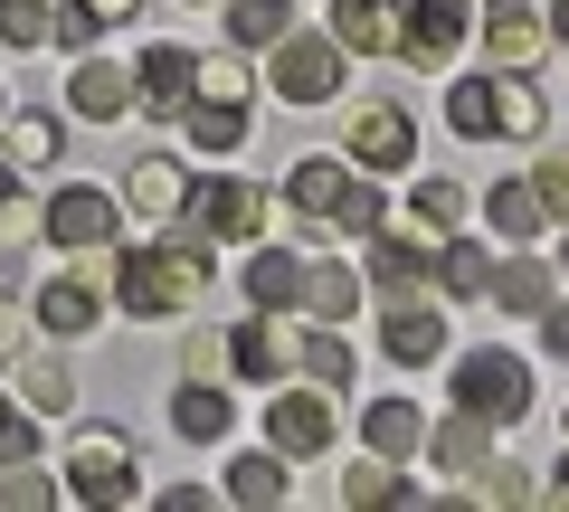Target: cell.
Here are the masks:
<instances>
[{
	"label": "cell",
	"instance_id": "43",
	"mask_svg": "<svg viewBox=\"0 0 569 512\" xmlns=\"http://www.w3.org/2000/svg\"><path fill=\"white\" fill-rule=\"evenodd\" d=\"M475 493H485V503H531V474H512L503 455H493V465L475 474Z\"/></svg>",
	"mask_w": 569,
	"mask_h": 512
},
{
	"label": "cell",
	"instance_id": "49",
	"mask_svg": "<svg viewBox=\"0 0 569 512\" xmlns=\"http://www.w3.org/2000/svg\"><path fill=\"white\" fill-rule=\"evenodd\" d=\"M550 493H560V503H569V455H560V474H550Z\"/></svg>",
	"mask_w": 569,
	"mask_h": 512
},
{
	"label": "cell",
	"instance_id": "10",
	"mask_svg": "<svg viewBox=\"0 0 569 512\" xmlns=\"http://www.w3.org/2000/svg\"><path fill=\"white\" fill-rule=\"evenodd\" d=\"M399 10H408L399 58H418V67H447L456 48L475 39V0H399Z\"/></svg>",
	"mask_w": 569,
	"mask_h": 512
},
{
	"label": "cell",
	"instance_id": "44",
	"mask_svg": "<svg viewBox=\"0 0 569 512\" xmlns=\"http://www.w3.org/2000/svg\"><path fill=\"white\" fill-rule=\"evenodd\" d=\"M20 238H39V200L10 190V200H0V247H20Z\"/></svg>",
	"mask_w": 569,
	"mask_h": 512
},
{
	"label": "cell",
	"instance_id": "6",
	"mask_svg": "<svg viewBox=\"0 0 569 512\" xmlns=\"http://www.w3.org/2000/svg\"><path fill=\"white\" fill-rule=\"evenodd\" d=\"M266 77H276L284 104H332V96H342V48H332V29H323V39H295V29H284Z\"/></svg>",
	"mask_w": 569,
	"mask_h": 512
},
{
	"label": "cell",
	"instance_id": "12",
	"mask_svg": "<svg viewBox=\"0 0 569 512\" xmlns=\"http://www.w3.org/2000/svg\"><path fill=\"white\" fill-rule=\"evenodd\" d=\"M332 48L342 58H399V29H408V10L399 0H332Z\"/></svg>",
	"mask_w": 569,
	"mask_h": 512
},
{
	"label": "cell",
	"instance_id": "50",
	"mask_svg": "<svg viewBox=\"0 0 569 512\" xmlns=\"http://www.w3.org/2000/svg\"><path fill=\"white\" fill-rule=\"evenodd\" d=\"M0 114H10V96H0Z\"/></svg>",
	"mask_w": 569,
	"mask_h": 512
},
{
	"label": "cell",
	"instance_id": "41",
	"mask_svg": "<svg viewBox=\"0 0 569 512\" xmlns=\"http://www.w3.org/2000/svg\"><path fill=\"white\" fill-rule=\"evenodd\" d=\"M408 219L456 228V219H466V190H456V181H418V190H408Z\"/></svg>",
	"mask_w": 569,
	"mask_h": 512
},
{
	"label": "cell",
	"instance_id": "25",
	"mask_svg": "<svg viewBox=\"0 0 569 512\" xmlns=\"http://www.w3.org/2000/svg\"><path fill=\"white\" fill-rule=\"evenodd\" d=\"M485 219H493V238L531 247V238L550 228V209H541V190H531V181H493V190H485Z\"/></svg>",
	"mask_w": 569,
	"mask_h": 512
},
{
	"label": "cell",
	"instance_id": "31",
	"mask_svg": "<svg viewBox=\"0 0 569 512\" xmlns=\"http://www.w3.org/2000/svg\"><path fill=\"white\" fill-rule=\"evenodd\" d=\"M485 294H493V313H541L550 304V267H541V257H503Z\"/></svg>",
	"mask_w": 569,
	"mask_h": 512
},
{
	"label": "cell",
	"instance_id": "30",
	"mask_svg": "<svg viewBox=\"0 0 569 512\" xmlns=\"http://www.w3.org/2000/svg\"><path fill=\"white\" fill-rule=\"evenodd\" d=\"M295 361H305L313 390H351V380H361V351H351L332 323H323V332H305V342H295Z\"/></svg>",
	"mask_w": 569,
	"mask_h": 512
},
{
	"label": "cell",
	"instance_id": "35",
	"mask_svg": "<svg viewBox=\"0 0 569 512\" xmlns=\"http://www.w3.org/2000/svg\"><path fill=\"white\" fill-rule=\"evenodd\" d=\"M447 123L466 133V143H485L493 133V77H456L447 86Z\"/></svg>",
	"mask_w": 569,
	"mask_h": 512
},
{
	"label": "cell",
	"instance_id": "27",
	"mask_svg": "<svg viewBox=\"0 0 569 512\" xmlns=\"http://www.w3.org/2000/svg\"><path fill=\"white\" fill-rule=\"evenodd\" d=\"M370 285H389V294H427V285H437V257H427L418 238H380V247H370Z\"/></svg>",
	"mask_w": 569,
	"mask_h": 512
},
{
	"label": "cell",
	"instance_id": "47",
	"mask_svg": "<svg viewBox=\"0 0 569 512\" xmlns=\"http://www.w3.org/2000/svg\"><path fill=\"white\" fill-rule=\"evenodd\" d=\"M550 39H560V48H569V0H560V10H550Z\"/></svg>",
	"mask_w": 569,
	"mask_h": 512
},
{
	"label": "cell",
	"instance_id": "36",
	"mask_svg": "<svg viewBox=\"0 0 569 512\" xmlns=\"http://www.w3.org/2000/svg\"><path fill=\"white\" fill-rule=\"evenodd\" d=\"M228 493H238V503H284V455L266 446V455H238V465H228Z\"/></svg>",
	"mask_w": 569,
	"mask_h": 512
},
{
	"label": "cell",
	"instance_id": "37",
	"mask_svg": "<svg viewBox=\"0 0 569 512\" xmlns=\"http://www.w3.org/2000/svg\"><path fill=\"white\" fill-rule=\"evenodd\" d=\"M0 503H10V512H48V503H58V484H48V465H39V455L0 465Z\"/></svg>",
	"mask_w": 569,
	"mask_h": 512
},
{
	"label": "cell",
	"instance_id": "3",
	"mask_svg": "<svg viewBox=\"0 0 569 512\" xmlns=\"http://www.w3.org/2000/svg\"><path fill=\"white\" fill-rule=\"evenodd\" d=\"M181 219L200 228V238H266L276 200H266V181H238V171H209V181H190V190H181Z\"/></svg>",
	"mask_w": 569,
	"mask_h": 512
},
{
	"label": "cell",
	"instance_id": "13",
	"mask_svg": "<svg viewBox=\"0 0 569 512\" xmlns=\"http://www.w3.org/2000/svg\"><path fill=\"white\" fill-rule=\"evenodd\" d=\"M380 342L399 370H427L437 351H447V304H427V294H399V304L380 313Z\"/></svg>",
	"mask_w": 569,
	"mask_h": 512
},
{
	"label": "cell",
	"instance_id": "11",
	"mask_svg": "<svg viewBox=\"0 0 569 512\" xmlns=\"http://www.w3.org/2000/svg\"><path fill=\"white\" fill-rule=\"evenodd\" d=\"M190 86H200V58H190V48L181 39H162V48H142V58H133V114H181V104H190Z\"/></svg>",
	"mask_w": 569,
	"mask_h": 512
},
{
	"label": "cell",
	"instance_id": "9",
	"mask_svg": "<svg viewBox=\"0 0 569 512\" xmlns=\"http://www.w3.org/2000/svg\"><path fill=\"white\" fill-rule=\"evenodd\" d=\"M39 238H58V247H114V190H96V181H67L58 200L39 209Z\"/></svg>",
	"mask_w": 569,
	"mask_h": 512
},
{
	"label": "cell",
	"instance_id": "1",
	"mask_svg": "<svg viewBox=\"0 0 569 512\" xmlns=\"http://www.w3.org/2000/svg\"><path fill=\"white\" fill-rule=\"evenodd\" d=\"M200 285H209V257L190 238H162V247H133V257H114V304L123 313H142V323H171V313H190L200 304Z\"/></svg>",
	"mask_w": 569,
	"mask_h": 512
},
{
	"label": "cell",
	"instance_id": "51",
	"mask_svg": "<svg viewBox=\"0 0 569 512\" xmlns=\"http://www.w3.org/2000/svg\"><path fill=\"white\" fill-rule=\"evenodd\" d=\"M560 436H569V418H560Z\"/></svg>",
	"mask_w": 569,
	"mask_h": 512
},
{
	"label": "cell",
	"instance_id": "2",
	"mask_svg": "<svg viewBox=\"0 0 569 512\" xmlns=\"http://www.w3.org/2000/svg\"><path fill=\"white\" fill-rule=\"evenodd\" d=\"M456 409L466 418H485V428H522L531 418V361L522 351H466L456 361Z\"/></svg>",
	"mask_w": 569,
	"mask_h": 512
},
{
	"label": "cell",
	"instance_id": "23",
	"mask_svg": "<svg viewBox=\"0 0 569 512\" xmlns=\"http://www.w3.org/2000/svg\"><path fill=\"white\" fill-rule=\"evenodd\" d=\"M171 123L190 133V152H238V133H247V104H228V96H190Z\"/></svg>",
	"mask_w": 569,
	"mask_h": 512
},
{
	"label": "cell",
	"instance_id": "34",
	"mask_svg": "<svg viewBox=\"0 0 569 512\" xmlns=\"http://www.w3.org/2000/svg\"><path fill=\"white\" fill-rule=\"evenodd\" d=\"M342 503H418V484H399L389 455H361V465L342 474Z\"/></svg>",
	"mask_w": 569,
	"mask_h": 512
},
{
	"label": "cell",
	"instance_id": "33",
	"mask_svg": "<svg viewBox=\"0 0 569 512\" xmlns=\"http://www.w3.org/2000/svg\"><path fill=\"white\" fill-rule=\"evenodd\" d=\"M437 285H447L456 304H475V294L493 285V257H485L475 238H447V257H437Z\"/></svg>",
	"mask_w": 569,
	"mask_h": 512
},
{
	"label": "cell",
	"instance_id": "26",
	"mask_svg": "<svg viewBox=\"0 0 569 512\" xmlns=\"http://www.w3.org/2000/svg\"><path fill=\"white\" fill-rule=\"evenodd\" d=\"M181 190H190V171L171 162V152H142L133 181H123V200H133L142 219H171V209H181Z\"/></svg>",
	"mask_w": 569,
	"mask_h": 512
},
{
	"label": "cell",
	"instance_id": "38",
	"mask_svg": "<svg viewBox=\"0 0 569 512\" xmlns=\"http://www.w3.org/2000/svg\"><path fill=\"white\" fill-rule=\"evenodd\" d=\"M48 29H58V0H0V39L10 48H48Z\"/></svg>",
	"mask_w": 569,
	"mask_h": 512
},
{
	"label": "cell",
	"instance_id": "15",
	"mask_svg": "<svg viewBox=\"0 0 569 512\" xmlns=\"http://www.w3.org/2000/svg\"><path fill=\"white\" fill-rule=\"evenodd\" d=\"M67 114H77V123H123V114H133V67L77 58V77H67Z\"/></svg>",
	"mask_w": 569,
	"mask_h": 512
},
{
	"label": "cell",
	"instance_id": "32",
	"mask_svg": "<svg viewBox=\"0 0 569 512\" xmlns=\"http://www.w3.org/2000/svg\"><path fill=\"white\" fill-rule=\"evenodd\" d=\"M295 29V0H228V39L238 48H276Z\"/></svg>",
	"mask_w": 569,
	"mask_h": 512
},
{
	"label": "cell",
	"instance_id": "20",
	"mask_svg": "<svg viewBox=\"0 0 569 512\" xmlns=\"http://www.w3.org/2000/svg\"><path fill=\"white\" fill-rule=\"evenodd\" d=\"M295 294H305V257H295V247H257V257H247V304L295 313Z\"/></svg>",
	"mask_w": 569,
	"mask_h": 512
},
{
	"label": "cell",
	"instance_id": "16",
	"mask_svg": "<svg viewBox=\"0 0 569 512\" xmlns=\"http://www.w3.org/2000/svg\"><path fill=\"white\" fill-rule=\"evenodd\" d=\"M96 313H104V285H96V275H58V285H39V294H29V323H39V332H58V342H77V332H96Z\"/></svg>",
	"mask_w": 569,
	"mask_h": 512
},
{
	"label": "cell",
	"instance_id": "42",
	"mask_svg": "<svg viewBox=\"0 0 569 512\" xmlns=\"http://www.w3.org/2000/svg\"><path fill=\"white\" fill-rule=\"evenodd\" d=\"M531 190H541L550 228H569V152H541V171H531Z\"/></svg>",
	"mask_w": 569,
	"mask_h": 512
},
{
	"label": "cell",
	"instance_id": "21",
	"mask_svg": "<svg viewBox=\"0 0 569 512\" xmlns=\"http://www.w3.org/2000/svg\"><path fill=\"white\" fill-rule=\"evenodd\" d=\"M0 152H10V171H58L67 123L58 114H0Z\"/></svg>",
	"mask_w": 569,
	"mask_h": 512
},
{
	"label": "cell",
	"instance_id": "7",
	"mask_svg": "<svg viewBox=\"0 0 569 512\" xmlns=\"http://www.w3.org/2000/svg\"><path fill=\"white\" fill-rule=\"evenodd\" d=\"M475 39H485L493 67L531 77V67H541V48H550V20L531 10V0H485V10H475Z\"/></svg>",
	"mask_w": 569,
	"mask_h": 512
},
{
	"label": "cell",
	"instance_id": "4",
	"mask_svg": "<svg viewBox=\"0 0 569 512\" xmlns=\"http://www.w3.org/2000/svg\"><path fill=\"white\" fill-rule=\"evenodd\" d=\"M67 493H77V503H133V436L86 428L77 446H67Z\"/></svg>",
	"mask_w": 569,
	"mask_h": 512
},
{
	"label": "cell",
	"instance_id": "14",
	"mask_svg": "<svg viewBox=\"0 0 569 512\" xmlns=\"http://www.w3.org/2000/svg\"><path fill=\"white\" fill-rule=\"evenodd\" d=\"M284 361H295V332L276 313H247L238 332H219V370H238V380H284Z\"/></svg>",
	"mask_w": 569,
	"mask_h": 512
},
{
	"label": "cell",
	"instance_id": "48",
	"mask_svg": "<svg viewBox=\"0 0 569 512\" xmlns=\"http://www.w3.org/2000/svg\"><path fill=\"white\" fill-rule=\"evenodd\" d=\"M10 190H20V171H10V152H0V200H10Z\"/></svg>",
	"mask_w": 569,
	"mask_h": 512
},
{
	"label": "cell",
	"instance_id": "5",
	"mask_svg": "<svg viewBox=\"0 0 569 512\" xmlns=\"http://www.w3.org/2000/svg\"><path fill=\"white\" fill-rule=\"evenodd\" d=\"M342 152H351V171H370V181L408 171V162H418V123H408V104H361V114L342 123Z\"/></svg>",
	"mask_w": 569,
	"mask_h": 512
},
{
	"label": "cell",
	"instance_id": "18",
	"mask_svg": "<svg viewBox=\"0 0 569 512\" xmlns=\"http://www.w3.org/2000/svg\"><path fill=\"white\" fill-rule=\"evenodd\" d=\"M171 428H181L190 446H219V436L238 428V399H228L219 380H190V370H181V390H171Z\"/></svg>",
	"mask_w": 569,
	"mask_h": 512
},
{
	"label": "cell",
	"instance_id": "8",
	"mask_svg": "<svg viewBox=\"0 0 569 512\" xmlns=\"http://www.w3.org/2000/svg\"><path fill=\"white\" fill-rule=\"evenodd\" d=\"M266 446L284 465H305V455L332 446V390H276L266 399Z\"/></svg>",
	"mask_w": 569,
	"mask_h": 512
},
{
	"label": "cell",
	"instance_id": "28",
	"mask_svg": "<svg viewBox=\"0 0 569 512\" xmlns=\"http://www.w3.org/2000/svg\"><path fill=\"white\" fill-rule=\"evenodd\" d=\"M10 399H20L29 418H77V370L67 361H29L20 380H10Z\"/></svg>",
	"mask_w": 569,
	"mask_h": 512
},
{
	"label": "cell",
	"instance_id": "19",
	"mask_svg": "<svg viewBox=\"0 0 569 512\" xmlns=\"http://www.w3.org/2000/svg\"><path fill=\"white\" fill-rule=\"evenodd\" d=\"M342 181H351V171L332 162V152H305V162L284 171V209H295L305 228H332V209H342Z\"/></svg>",
	"mask_w": 569,
	"mask_h": 512
},
{
	"label": "cell",
	"instance_id": "17",
	"mask_svg": "<svg viewBox=\"0 0 569 512\" xmlns=\"http://www.w3.org/2000/svg\"><path fill=\"white\" fill-rule=\"evenodd\" d=\"M361 446L389 455V465H418V455H427V418H418V399H370V409H361Z\"/></svg>",
	"mask_w": 569,
	"mask_h": 512
},
{
	"label": "cell",
	"instance_id": "24",
	"mask_svg": "<svg viewBox=\"0 0 569 512\" xmlns=\"http://www.w3.org/2000/svg\"><path fill=\"white\" fill-rule=\"evenodd\" d=\"M427 446H437V465H447V474H466V484L493 465V428H485V418H466V409H456L447 428H427Z\"/></svg>",
	"mask_w": 569,
	"mask_h": 512
},
{
	"label": "cell",
	"instance_id": "46",
	"mask_svg": "<svg viewBox=\"0 0 569 512\" xmlns=\"http://www.w3.org/2000/svg\"><path fill=\"white\" fill-rule=\"evenodd\" d=\"M77 10H86V20H96V29H114V20H133L142 0H77Z\"/></svg>",
	"mask_w": 569,
	"mask_h": 512
},
{
	"label": "cell",
	"instance_id": "39",
	"mask_svg": "<svg viewBox=\"0 0 569 512\" xmlns=\"http://www.w3.org/2000/svg\"><path fill=\"white\" fill-rule=\"evenodd\" d=\"M332 228H342V238H380V190H370V171H351V181H342Z\"/></svg>",
	"mask_w": 569,
	"mask_h": 512
},
{
	"label": "cell",
	"instance_id": "29",
	"mask_svg": "<svg viewBox=\"0 0 569 512\" xmlns=\"http://www.w3.org/2000/svg\"><path fill=\"white\" fill-rule=\"evenodd\" d=\"M295 313H313V323H351V313H361V275H351V267H305Z\"/></svg>",
	"mask_w": 569,
	"mask_h": 512
},
{
	"label": "cell",
	"instance_id": "40",
	"mask_svg": "<svg viewBox=\"0 0 569 512\" xmlns=\"http://www.w3.org/2000/svg\"><path fill=\"white\" fill-rule=\"evenodd\" d=\"M190 96H228V104H247V48H219V58H200V86Z\"/></svg>",
	"mask_w": 569,
	"mask_h": 512
},
{
	"label": "cell",
	"instance_id": "22",
	"mask_svg": "<svg viewBox=\"0 0 569 512\" xmlns=\"http://www.w3.org/2000/svg\"><path fill=\"white\" fill-rule=\"evenodd\" d=\"M541 123H550L541 86L512 77V67H493V133H512V143H541Z\"/></svg>",
	"mask_w": 569,
	"mask_h": 512
},
{
	"label": "cell",
	"instance_id": "45",
	"mask_svg": "<svg viewBox=\"0 0 569 512\" xmlns=\"http://www.w3.org/2000/svg\"><path fill=\"white\" fill-rule=\"evenodd\" d=\"M541 342H550V351H560V361H569V304H560V294H550V304H541Z\"/></svg>",
	"mask_w": 569,
	"mask_h": 512
}]
</instances>
